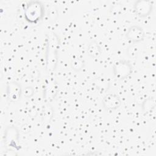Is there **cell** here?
<instances>
[{
	"mask_svg": "<svg viewBox=\"0 0 156 156\" xmlns=\"http://www.w3.org/2000/svg\"><path fill=\"white\" fill-rule=\"evenodd\" d=\"M135 10L140 16H146L149 14L152 9V4L149 1H138L134 5Z\"/></svg>",
	"mask_w": 156,
	"mask_h": 156,
	"instance_id": "5b68a950",
	"label": "cell"
},
{
	"mask_svg": "<svg viewBox=\"0 0 156 156\" xmlns=\"http://www.w3.org/2000/svg\"><path fill=\"white\" fill-rule=\"evenodd\" d=\"M71 65V68L75 71H79L84 67L85 62L79 57H75L72 59Z\"/></svg>",
	"mask_w": 156,
	"mask_h": 156,
	"instance_id": "9c48e42d",
	"label": "cell"
},
{
	"mask_svg": "<svg viewBox=\"0 0 156 156\" xmlns=\"http://www.w3.org/2000/svg\"><path fill=\"white\" fill-rule=\"evenodd\" d=\"M51 43L50 44L51 49L49 50V52L51 54H48V62H49L50 63L49 64V66L51 67L50 68L54 69L55 68L56 64H57V46L56 43V40H51Z\"/></svg>",
	"mask_w": 156,
	"mask_h": 156,
	"instance_id": "52a82bcc",
	"label": "cell"
},
{
	"mask_svg": "<svg viewBox=\"0 0 156 156\" xmlns=\"http://www.w3.org/2000/svg\"><path fill=\"white\" fill-rule=\"evenodd\" d=\"M144 33L143 29L138 26H132L126 33V37L132 42L137 43L143 40Z\"/></svg>",
	"mask_w": 156,
	"mask_h": 156,
	"instance_id": "277c9868",
	"label": "cell"
},
{
	"mask_svg": "<svg viewBox=\"0 0 156 156\" xmlns=\"http://www.w3.org/2000/svg\"><path fill=\"white\" fill-rule=\"evenodd\" d=\"M121 99L115 94L109 93L106 94L102 99V105L107 110H115L121 105Z\"/></svg>",
	"mask_w": 156,
	"mask_h": 156,
	"instance_id": "3957f363",
	"label": "cell"
},
{
	"mask_svg": "<svg viewBox=\"0 0 156 156\" xmlns=\"http://www.w3.org/2000/svg\"><path fill=\"white\" fill-rule=\"evenodd\" d=\"M21 94V88L20 84L16 82L10 83L7 86V94L12 101L18 100Z\"/></svg>",
	"mask_w": 156,
	"mask_h": 156,
	"instance_id": "8992f818",
	"label": "cell"
},
{
	"mask_svg": "<svg viewBox=\"0 0 156 156\" xmlns=\"http://www.w3.org/2000/svg\"><path fill=\"white\" fill-rule=\"evenodd\" d=\"M87 52L91 57H97L101 53V49L99 44L96 42L90 43L87 48Z\"/></svg>",
	"mask_w": 156,
	"mask_h": 156,
	"instance_id": "ba28073f",
	"label": "cell"
},
{
	"mask_svg": "<svg viewBox=\"0 0 156 156\" xmlns=\"http://www.w3.org/2000/svg\"><path fill=\"white\" fill-rule=\"evenodd\" d=\"M25 10V17L29 22H37L43 14V7L38 1L30 2Z\"/></svg>",
	"mask_w": 156,
	"mask_h": 156,
	"instance_id": "6da1fadb",
	"label": "cell"
},
{
	"mask_svg": "<svg viewBox=\"0 0 156 156\" xmlns=\"http://www.w3.org/2000/svg\"><path fill=\"white\" fill-rule=\"evenodd\" d=\"M33 94H34V89L30 87H26L24 90V95L26 97H27V98L30 97Z\"/></svg>",
	"mask_w": 156,
	"mask_h": 156,
	"instance_id": "8fae6325",
	"label": "cell"
},
{
	"mask_svg": "<svg viewBox=\"0 0 156 156\" xmlns=\"http://www.w3.org/2000/svg\"><path fill=\"white\" fill-rule=\"evenodd\" d=\"M113 72L116 77L119 79H124L131 74L132 66L127 61L119 60L114 64Z\"/></svg>",
	"mask_w": 156,
	"mask_h": 156,
	"instance_id": "7a4b0ae2",
	"label": "cell"
},
{
	"mask_svg": "<svg viewBox=\"0 0 156 156\" xmlns=\"http://www.w3.org/2000/svg\"><path fill=\"white\" fill-rule=\"evenodd\" d=\"M53 116V110L51 107L47 106L43 111V118L45 121H50Z\"/></svg>",
	"mask_w": 156,
	"mask_h": 156,
	"instance_id": "30bf717a",
	"label": "cell"
}]
</instances>
